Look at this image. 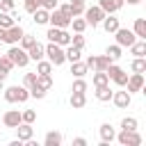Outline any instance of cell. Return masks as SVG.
I'll use <instances>...</instances> for the list:
<instances>
[{
	"mask_svg": "<svg viewBox=\"0 0 146 146\" xmlns=\"http://www.w3.org/2000/svg\"><path fill=\"white\" fill-rule=\"evenodd\" d=\"M30 98V91H27V87H18V84H14V87H7L5 89V100H9V103H25Z\"/></svg>",
	"mask_w": 146,
	"mask_h": 146,
	"instance_id": "1",
	"label": "cell"
},
{
	"mask_svg": "<svg viewBox=\"0 0 146 146\" xmlns=\"http://www.w3.org/2000/svg\"><path fill=\"white\" fill-rule=\"evenodd\" d=\"M7 57L11 59V64H14V66H21V68H23V66H27V62H30L27 50H23V48H21V46H16V43L7 50Z\"/></svg>",
	"mask_w": 146,
	"mask_h": 146,
	"instance_id": "2",
	"label": "cell"
},
{
	"mask_svg": "<svg viewBox=\"0 0 146 146\" xmlns=\"http://www.w3.org/2000/svg\"><path fill=\"white\" fill-rule=\"evenodd\" d=\"M46 36H48V41L59 43V46H68V43H71V34H68L64 27H52V25H50V30L46 32Z\"/></svg>",
	"mask_w": 146,
	"mask_h": 146,
	"instance_id": "3",
	"label": "cell"
},
{
	"mask_svg": "<svg viewBox=\"0 0 146 146\" xmlns=\"http://www.w3.org/2000/svg\"><path fill=\"white\" fill-rule=\"evenodd\" d=\"M46 55H48V62H50L52 66H62V64L66 62L64 50H62L59 43H52V41H50V46H46Z\"/></svg>",
	"mask_w": 146,
	"mask_h": 146,
	"instance_id": "4",
	"label": "cell"
},
{
	"mask_svg": "<svg viewBox=\"0 0 146 146\" xmlns=\"http://www.w3.org/2000/svg\"><path fill=\"white\" fill-rule=\"evenodd\" d=\"M84 21H87V25H91V27H98L100 25V21L105 18V11L100 9V7H89V9H84Z\"/></svg>",
	"mask_w": 146,
	"mask_h": 146,
	"instance_id": "5",
	"label": "cell"
},
{
	"mask_svg": "<svg viewBox=\"0 0 146 146\" xmlns=\"http://www.w3.org/2000/svg\"><path fill=\"white\" fill-rule=\"evenodd\" d=\"M48 23H50L52 27H66V25H71V18H68V16L64 14V11H59V9L55 7V9H50Z\"/></svg>",
	"mask_w": 146,
	"mask_h": 146,
	"instance_id": "6",
	"label": "cell"
},
{
	"mask_svg": "<svg viewBox=\"0 0 146 146\" xmlns=\"http://www.w3.org/2000/svg\"><path fill=\"white\" fill-rule=\"evenodd\" d=\"M114 34H116V43H119L121 48H123V46H128V48H130V46L137 41L135 32H132V30H128V27H119Z\"/></svg>",
	"mask_w": 146,
	"mask_h": 146,
	"instance_id": "7",
	"label": "cell"
},
{
	"mask_svg": "<svg viewBox=\"0 0 146 146\" xmlns=\"http://www.w3.org/2000/svg\"><path fill=\"white\" fill-rule=\"evenodd\" d=\"M107 75H110V80H112V82H116V84H121V87H123V84H125V80H128V73H125L121 66H116L114 62L110 64V68H107Z\"/></svg>",
	"mask_w": 146,
	"mask_h": 146,
	"instance_id": "8",
	"label": "cell"
},
{
	"mask_svg": "<svg viewBox=\"0 0 146 146\" xmlns=\"http://www.w3.org/2000/svg\"><path fill=\"white\" fill-rule=\"evenodd\" d=\"M23 34H25V32H23V27L14 23L11 27H7V30H5V43H11V46H14V43H18V41H21V36H23Z\"/></svg>",
	"mask_w": 146,
	"mask_h": 146,
	"instance_id": "9",
	"label": "cell"
},
{
	"mask_svg": "<svg viewBox=\"0 0 146 146\" xmlns=\"http://www.w3.org/2000/svg\"><path fill=\"white\" fill-rule=\"evenodd\" d=\"M119 141H121L123 146H139V144H141V137H139L135 130H123V132L119 135Z\"/></svg>",
	"mask_w": 146,
	"mask_h": 146,
	"instance_id": "10",
	"label": "cell"
},
{
	"mask_svg": "<svg viewBox=\"0 0 146 146\" xmlns=\"http://www.w3.org/2000/svg\"><path fill=\"white\" fill-rule=\"evenodd\" d=\"M43 55H46V46H43V43H39V41H34V43L27 48V57H30V59H34V62L43 59Z\"/></svg>",
	"mask_w": 146,
	"mask_h": 146,
	"instance_id": "11",
	"label": "cell"
},
{
	"mask_svg": "<svg viewBox=\"0 0 146 146\" xmlns=\"http://www.w3.org/2000/svg\"><path fill=\"white\" fill-rule=\"evenodd\" d=\"M125 84H128V91H141V87H144V75H141V73H132V75L125 80Z\"/></svg>",
	"mask_w": 146,
	"mask_h": 146,
	"instance_id": "12",
	"label": "cell"
},
{
	"mask_svg": "<svg viewBox=\"0 0 146 146\" xmlns=\"http://www.w3.org/2000/svg\"><path fill=\"white\" fill-rule=\"evenodd\" d=\"M112 100H114V105H116V107H121V110H123V107H128V105H130V100H132V98H130V91H114V94H112Z\"/></svg>",
	"mask_w": 146,
	"mask_h": 146,
	"instance_id": "13",
	"label": "cell"
},
{
	"mask_svg": "<svg viewBox=\"0 0 146 146\" xmlns=\"http://www.w3.org/2000/svg\"><path fill=\"white\" fill-rule=\"evenodd\" d=\"M2 123H5L7 128H16V125L21 123V112H18V110H9V112H5Z\"/></svg>",
	"mask_w": 146,
	"mask_h": 146,
	"instance_id": "14",
	"label": "cell"
},
{
	"mask_svg": "<svg viewBox=\"0 0 146 146\" xmlns=\"http://www.w3.org/2000/svg\"><path fill=\"white\" fill-rule=\"evenodd\" d=\"M16 135H18L21 141H30V139H32V123L21 121V123L16 125Z\"/></svg>",
	"mask_w": 146,
	"mask_h": 146,
	"instance_id": "15",
	"label": "cell"
},
{
	"mask_svg": "<svg viewBox=\"0 0 146 146\" xmlns=\"http://www.w3.org/2000/svg\"><path fill=\"white\" fill-rule=\"evenodd\" d=\"M98 7H100L105 14H114L116 9H121V7H123V0H100V2H98Z\"/></svg>",
	"mask_w": 146,
	"mask_h": 146,
	"instance_id": "16",
	"label": "cell"
},
{
	"mask_svg": "<svg viewBox=\"0 0 146 146\" xmlns=\"http://www.w3.org/2000/svg\"><path fill=\"white\" fill-rule=\"evenodd\" d=\"M11 68H14L11 59H9L7 55H2V57H0V80H5V78L11 73Z\"/></svg>",
	"mask_w": 146,
	"mask_h": 146,
	"instance_id": "17",
	"label": "cell"
},
{
	"mask_svg": "<svg viewBox=\"0 0 146 146\" xmlns=\"http://www.w3.org/2000/svg\"><path fill=\"white\" fill-rule=\"evenodd\" d=\"M103 27H105V32L114 34L121 25H119V18H114V16H105V18H103Z\"/></svg>",
	"mask_w": 146,
	"mask_h": 146,
	"instance_id": "18",
	"label": "cell"
},
{
	"mask_svg": "<svg viewBox=\"0 0 146 146\" xmlns=\"http://www.w3.org/2000/svg\"><path fill=\"white\" fill-rule=\"evenodd\" d=\"M87 71H89V68H87L84 62H80V59H78V62H71V73H73L75 78H84Z\"/></svg>",
	"mask_w": 146,
	"mask_h": 146,
	"instance_id": "19",
	"label": "cell"
},
{
	"mask_svg": "<svg viewBox=\"0 0 146 146\" xmlns=\"http://www.w3.org/2000/svg\"><path fill=\"white\" fill-rule=\"evenodd\" d=\"M87 105V98H84V94H80V91H73L71 94V107L73 110H82Z\"/></svg>",
	"mask_w": 146,
	"mask_h": 146,
	"instance_id": "20",
	"label": "cell"
},
{
	"mask_svg": "<svg viewBox=\"0 0 146 146\" xmlns=\"http://www.w3.org/2000/svg\"><path fill=\"white\" fill-rule=\"evenodd\" d=\"M32 14H34V23H36V25H46V23H48V16H50V11H48V9L39 7V9H34Z\"/></svg>",
	"mask_w": 146,
	"mask_h": 146,
	"instance_id": "21",
	"label": "cell"
},
{
	"mask_svg": "<svg viewBox=\"0 0 146 146\" xmlns=\"http://www.w3.org/2000/svg\"><path fill=\"white\" fill-rule=\"evenodd\" d=\"M110 64H112V59H110L107 55H103V57H94V71H107Z\"/></svg>",
	"mask_w": 146,
	"mask_h": 146,
	"instance_id": "22",
	"label": "cell"
},
{
	"mask_svg": "<svg viewBox=\"0 0 146 146\" xmlns=\"http://www.w3.org/2000/svg\"><path fill=\"white\" fill-rule=\"evenodd\" d=\"M34 84H36L39 89L48 91V89L52 87V78H50V75H41V73H36V80H34Z\"/></svg>",
	"mask_w": 146,
	"mask_h": 146,
	"instance_id": "23",
	"label": "cell"
},
{
	"mask_svg": "<svg viewBox=\"0 0 146 146\" xmlns=\"http://www.w3.org/2000/svg\"><path fill=\"white\" fill-rule=\"evenodd\" d=\"M112 89H110V84H100V87H96V98L98 100H112Z\"/></svg>",
	"mask_w": 146,
	"mask_h": 146,
	"instance_id": "24",
	"label": "cell"
},
{
	"mask_svg": "<svg viewBox=\"0 0 146 146\" xmlns=\"http://www.w3.org/2000/svg\"><path fill=\"white\" fill-rule=\"evenodd\" d=\"M116 135H114V128L110 125V123H103L100 125V139H103V144H107V141H112Z\"/></svg>",
	"mask_w": 146,
	"mask_h": 146,
	"instance_id": "25",
	"label": "cell"
},
{
	"mask_svg": "<svg viewBox=\"0 0 146 146\" xmlns=\"http://www.w3.org/2000/svg\"><path fill=\"white\" fill-rule=\"evenodd\" d=\"M91 82H94V87L110 84V75H107V71H96V73H94V78H91Z\"/></svg>",
	"mask_w": 146,
	"mask_h": 146,
	"instance_id": "26",
	"label": "cell"
},
{
	"mask_svg": "<svg viewBox=\"0 0 146 146\" xmlns=\"http://www.w3.org/2000/svg\"><path fill=\"white\" fill-rule=\"evenodd\" d=\"M135 36H139V39H146V21L144 18H137L135 21Z\"/></svg>",
	"mask_w": 146,
	"mask_h": 146,
	"instance_id": "27",
	"label": "cell"
},
{
	"mask_svg": "<svg viewBox=\"0 0 146 146\" xmlns=\"http://www.w3.org/2000/svg\"><path fill=\"white\" fill-rule=\"evenodd\" d=\"M64 57H66L68 62H78V59H80V48H75V46L68 43V48L64 50Z\"/></svg>",
	"mask_w": 146,
	"mask_h": 146,
	"instance_id": "28",
	"label": "cell"
},
{
	"mask_svg": "<svg viewBox=\"0 0 146 146\" xmlns=\"http://www.w3.org/2000/svg\"><path fill=\"white\" fill-rule=\"evenodd\" d=\"M59 144H62V135L55 132V130H50L46 135V146H59Z\"/></svg>",
	"mask_w": 146,
	"mask_h": 146,
	"instance_id": "29",
	"label": "cell"
},
{
	"mask_svg": "<svg viewBox=\"0 0 146 146\" xmlns=\"http://www.w3.org/2000/svg\"><path fill=\"white\" fill-rule=\"evenodd\" d=\"M14 23H16V21H14V16H11L9 11H0V27L7 30V27H11Z\"/></svg>",
	"mask_w": 146,
	"mask_h": 146,
	"instance_id": "30",
	"label": "cell"
},
{
	"mask_svg": "<svg viewBox=\"0 0 146 146\" xmlns=\"http://www.w3.org/2000/svg\"><path fill=\"white\" fill-rule=\"evenodd\" d=\"M105 55H107L112 62H114V59H119V57H121V46H119V43H114V46H107Z\"/></svg>",
	"mask_w": 146,
	"mask_h": 146,
	"instance_id": "31",
	"label": "cell"
},
{
	"mask_svg": "<svg viewBox=\"0 0 146 146\" xmlns=\"http://www.w3.org/2000/svg\"><path fill=\"white\" fill-rule=\"evenodd\" d=\"M130 50H132L135 57H144V52H146V43H144V41H139V43L135 41V43L130 46Z\"/></svg>",
	"mask_w": 146,
	"mask_h": 146,
	"instance_id": "32",
	"label": "cell"
},
{
	"mask_svg": "<svg viewBox=\"0 0 146 146\" xmlns=\"http://www.w3.org/2000/svg\"><path fill=\"white\" fill-rule=\"evenodd\" d=\"M36 71H39L41 75H50V71H52V64H50V62H43V59H39V62H36Z\"/></svg>",
	"mask_w": 146,
	"mask_h": 146,
	"instance_id": "33",
	"label": "cell"
},
{
	"mask_svg": "<svg viewBox=\"0 0 146 146\" xmlns=\"http://www.w3.org/2000/svg\"><path fill=\"white\" fill-rule=\"evenodd\" d=\"M130 68H132V73H144V71H146V62H144V57H137V59L132 62Z\"/></svg>",
	"mask_w": 146,
	"mask_h": 146,
	"instance_id": "34",
	"label": "cell"
},
{
	"mask_svg": "<svg viewBox=\"0 0 146 146\" xmlns=\"http://www.w3.org/2000/svg\"><path fill=\"white\" fill-rule=\"evenodd\" d=\"M21 121H25V123H34V121H36V112H34V110H25V112H21Z\"/></svg>",
	"mask_w": 146,
	"mask_h": 146,
	"instance_id": "35",
	"label": "cell"
},
{
	"mask_svg": "<svg viewBox=\"0 0 146 146\" xmlns=\"http://www.w3.org/2000/svg\"><path fill=\"white\" fill-rule=\"evenodd\" d=\"M121 128H123V130H137V119L125 116V119L121 121Z\"/></svg>",
	"mask_w": 146,
	"mask_h": 146,
	"instance_id": "36",
	"label": "cell"
},
{
	"mask_svg": "<svg viewBox=\"0 0 146 146\" xmlns=\"http://www.w3.org/2000/svg\"><path fill=\"white\" fill-rule=\"evenodd\" d=\"M71 23H73V30H75V32H82V30L87 27V21H84V18H78V16H73Z\"/></svg>",
	"mask_w": 146,
	"mask_h": 146,
	"instance_id": "37",
	"label": "cell"
},
{
	"mask_svg": "<svg viewBox=\"0 0 146 146\" xmlns=\"http://www.w3.org/2000/svg\"><path fill=\"white\" fill-rule=\"evenodd\" d=\"M34 41H36V39H34V36H32V34H23V36H21V41H18V43H21V48H23V50H27V48H30V46H32V43H34Z\"/></svg>",
	"mask_w": 146,
	"mask_h": 146,
	"instance_id": "38",
	"label": "cell"
},
{
	"mask_svg": "<svg viewBox=\"0 0 146 146\" xmlns=\"http://www.w3.org/2000/svg\"><path fill=\"white\" fill-rule=\"evenodd\" d=\"M71 46H75V48H84V36H82V32H78L75 36H71Z\"/></svg>",
	"mask_w": 146,
	"mask_h": 146,
	"instance_id": "39",
	"label": "cell"
},
{
	"mask_svg": "<svg viewBox=\"0 0 146 146\" xmlns=\"http://www.w3.org/2000/svg\"><path fill=\"white\" fill-rule=\"evenodd\" d=\"M27 91H30V96H32V98H43V96H46V91H43V89H39L36 84L27 87Z\"/></svg>",
	"mask_w": 146,
	"mask_h": 146,
	"instance_id": "40",
	"label": "cell"
},
{
	"mask_svg": "<svg viewBox=\"0 0 146 146\" xmlns=\"http://www.w3.org/2000/svg\"><path fill=\"white\" fill-rule=\"evenodd\" d=\"M73 91H80V94H84V91H87V82H84L82 78H78V80L73 82Z\"/></svg>",
	"mask_w": 146,
	"mask_h": 146,
	"instance_id": "41",
	"label": "cell"
},
{
	"mask_svg": "<svg viewBox=\"0 0 146 146\" xmlns=\"http://www.w3.org/2000/svg\"><path fill=\"white\" fill-rule=\"evenodd\" d=\"M41 7V0H25V11H34V9H39Z\"/></svg>",
	"mask_w": 146,
	"mask_h": 146,
	"instance_id": "42",
	"label": "cell"
},
{
	"mask_svg": "<svg viewBox=\"0 0 146 146\" xmlns=\"http://www.w3.org/2000/svg\"><path fill=\"white\" fill-rule=\"evenodd\" d=\"M34 80H36V73H25L23 75V87H32Z\"/></svg>",
	"mask_w": 146,
	"mask_h": 146,
	"instance_id": "43",
	"label": "cell"
},
{
	"mask_svg": "<svg viewBox=\"0 0 146 146\" xmlns=\"http://www.w3.org/2000/svg\"><path fill=\"white\" fill-rule=\"evenodd\" d=\"M0 11H14V0H0Z\"/></svg>",
	"mask_w": 146,
	"mask_h": 146,
	"instance_id": "44",
	"label": "cell"
},
{
	"mask_svg": "<svg viewBox=\"0 0 146 146\" xmlns=\"http://www.w3.org/2000/svg\"><path fill=\"white\" fill-rule=\"evenodd\" d=\"M41 7L50 11V9H55V7H57V0H41Z\"/></svg>",
	"mask_w": 146,
	"mask_h": 146,
	"instance_id": "45",
	"label": "cell"
},
{
	"mask_svg": "<svg viewBox=\"0 0 146 146\" xmlns=\"http://www.w3.org/2000/svg\"><path fill=\"white\" fill-rule=\"evenodd\" d=\"M73 144H75V146H84V144H87V141H84V139H82V137H78V139H73Z\"/></svg>",
	"mask_w": 146,
	"mask_h": 146,
	"instance_id": "46",
	"label": "cell"
},
{
	"mask_svg": "<svg viewBox=\"0 0 146 146\" xmlns=\"http://www.w3.org/2000/svg\"><path fill=\"white\" fill-rule=\"evenodd\" d=\"M0 41H5V27H0Z\"/></svg>",
	"mask_w": 146,
	"mask_h": 146,
	"instance_id": "47",
	"label": "cell"
},
{
	"mask_svg": "<svg viewBox=\"0 0 146 146\" xmlns=\"http://www.w3.org/2000/svg\"><path fill=\"white\" fill-rule=\"evenodd\" d=\"M73 5H84V0H71Z\"/></svg>",
	"mask_w": 146,
	"mask_h": 146,
	"instance_id": "48",
	"label": "cell"
},
{
	"mask_svg": "<svg viewBox=\"0 0 146 146\" xmlns=\"http://www.w3.org/2000/svg\"><path fill=\"white\" fill-rule=\"evenodd\" d=\"M2 89H5V80H0V91H2Z\"/></svg>",
	"mask_w": 146,
	"mask_h": 146,
	"instance_id": "49",
	"label": "cell"
},
{
	"mask_svg": "<svg viewBox=\"0 0 146 146\" xmlns=\"http://www.w3.org/2000/svg\"><path fill=\"white\" fill-rule=\"evenodd\" d=\"M137 2H141V0H137Z\"/></svg>",
	"mask_w": 146,
	"mask_h": 146,
	"instance_id": "50",
	"label": "cell"
}]
</instances>
